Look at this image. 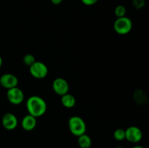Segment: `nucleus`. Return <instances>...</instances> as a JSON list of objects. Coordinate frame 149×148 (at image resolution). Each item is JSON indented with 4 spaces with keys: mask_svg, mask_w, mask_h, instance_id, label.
I'll list each match as a JSON object with an SVG mask.
<instances>
[{
    "mask_svg": "<svg viewBox=\"0 0 149 148\" xmlns=\"http://www.w3.org/2000/svg\"><path fill=\"white\" fill-rule=\"evenodd\" d=\"M47 103L39 96H31L26 101V109L29 114L35 118L41 117L47 111Z\"/></svg>",
    "mask_w": 149,
    "mask_h": 148,
    "instance_id": "nucleus-1",
    "label": "nucleus"
},
{
    "mask_svg": "<svg viewBox=\"0 0 149 148\" xmlns=\"http://www.w3.org/2000/svg\"><path fill=\"white\" fill-rule=\"evenodd\" d=\"M68 129L70 132L76 136H79L85 133L87 126L84 120L79 116H72L68 120Z\"/></svg>",
    "mask_w": 149,
    "mask_h": 148,
    "instance_id": "nucleus-2",
    "label": "nucleus"
},
{
    "mask_svg": "<svg viewBox=\"0 0 149 148\" xmlns=\"http://www.w3.org/2000/svg\"><path fill=\"white\" fill-rule=\"evenodd\" d=\"M132 28V22L129 17H119L113 23V29L119 35H126L131 31Z\"/></svg>",
    "mask_w": 149,
    "mask_h": 148,
    "instance_id": "nucleus-3",
    "label": "nucleus"
},
{
    "mask_svg": "<svg viewBox=\"0 0 149 148\" xmlns=\"http://www.w3.org/2000/svg\"><path fill=\"white\" fill-rule=\"evenodd\" d=\"M31 75L38 79L45 78L48 74V68L47 65L42 62L36 61L29 68Z\"/></svg>",
    "mask_w": 149,
    "mask_h": 148,
    "instance_id": "nucleus-4",
    "label": "nucleus"
},
{
    "mask_svg": "<svg viewBox=\"0 0 149 148\" xmlns=\"http://www.w3.org/2000/svg\"><path fill=\"white\" fill-rule=\"evenodd\" d=\"M143 139V131L139 127L132 126L125 130V139L131 143H138Z\"/></svg>",
    "mask_w": 149,
    "mask_h": 148,
    "instance_id": "nucleus-5",
    "label": "nucleus"
},
{
    "mask_svg": "<svg viewBox=\"0 0 149 148\" xmlns=\"http://www.w3.org/2000/svg\"><path fill=\"white\" fill-rule=\"evenodd\" d=\"M7 98L11 104L18 105L24 100V93L17 86L7 89Z\"/></svg>",
    "mask_w": 149,
    "mask_h": 148,
    "instance_id": "nucleus-6",
    "label": "nucleus"
},
{
    "mask_svg": "<svg viewBox=\"0 0 149 148\" xmlns=\"http://www.w3.org/2000/svg\"><path fill=\"white\" fill-rule=\"evenodd\" d=\"M52 89L57 94L63 96L68 92L69 84L64 78H57L52 82Z\"/></svg>",
    "mask_w": 149,
    "mask_h": 148,
    "instance_id": "nucleus-7",
    "label": "nucleus"
},
{
    "mask_svg": "<svg viewBox=\"0 0 149 148\" xmlns=\"http://www.w3.org/2000/svg\"><path fill=\"white\" fill-rule=\"evenodd\" d=\"M0 84L2 87L10 89L16 87L18 84V79L12 73H5L0 77Z\"/></svg>",
    "mask_w": 149,
    "mask_h": 148,
    "instance_id": "nucleus-8",
    "label": "nucleus"
},
{
    "mask_svg": "<svg viewBox=\"0 0 149 148\" xmlns=\"http://www.w3.org/2000/svg\"><path fill=\"white\" fill-rule=\"evenodd\" d=\"M18 120L17 117L13 113H7L3 115L1 119V124L3 127L9 131L13 130L17 126Z\"/></svg>",
    "mask_w": 149,
    "mask_h": 148,
    "instance_id": "nucleus-9",
    "label": "nucleus"
},
{
    "mask_svg": "<svg viewBox=\"0 0 149 148\" xmlns=\"http://www.w3.org/2000/svg\"><path fill=\"white\" fill-rule=\"evenodd\" d=\"M36 126V118L31 115H26L23 117L21 121V126L25 131H30L35 129Z\"/></svg>",
    "mask_w": 149,
    "mask_h": 148,
    "instance_id": "nucleus-10",
    "label": "nucleus"
},
{
    "mask_svg": "<svg viewBox=\"0 0 149 148\" xmlns=\"http://www.w3.org/2000/svg\"><path fill=\"white\" fill-rule=\"evenodd\" d=\"M133 99L137 104L141 105L146 104L148 101V97L145 91L142 89H137L135 91L133 94Z\"/></svg>",
    "mask_w": 149,
    "mask_h": 148,
    "instance_id": "nucleus-11",
    "label": "nucleus"
},
{
    "mask_svg": "<svg viewBox=\"0 0 149 148\" xmlns=\"http://www.w3.org/2000/svg\"><path fill=\"white\" fill-rule=\"evenodd\" d=\"M61 103L66 108H71L76 104V99L72 94H67L61 96Z\"/></svg>",
    "mask_w": 149,
    "mask_h": 148,
    "instance_id": "nucleus-12",
    "label": "nucleus"
},
{
    "mask_svg": "<svg viewBox=\"0 0 149 148\" xmlns=\"http://www.w3.org/2000/svg\"><path fill=\"white\" fill-rule=\"evenodd\" d=\"M78 142L79 146L81 148H90L92 145V139L89 135L84 133L81 136H78Z\"/></svg>",
    "mask_w": 149,
    "mask_h": 148,
    "instance_id": "nucleus-13",
    "label": "nucleus"
},
{
    "mask_svg": "<svg viewBox=\"0 0 149 148\" xmlns=\"http://www.w3.org/2000/svg\"><path fill=\"white\" fill-rule=\"evenodd\" d=\"M113 138L116 139V141H123L125 139V130L122 129H117L114 131L113 132Z\"/></svg>",
    "mask_w": 149,
    "mask_h": 148,
    "instance_id": "nucleus-14",
    "label": "nucleus"
},
{
    "mask_svg": "<svg viewBox=\"0 0 149 148\" xmlns=\"http://www.w3.org/2000/svg\"><path fill=\"white\" fill-rule=\"evenodd\" d=\"M126 8H125V6L123 5H118L114 10L115 15L117 17V18L125 17V15H126Z\"/></svg>",
    "mask_w": 149,
    "mask_h": 148,
    "instance_id": "nucleus-15",
    "label": "nucleus"
},
{
    "mask_svg": "<svg viewBox=\"0 0 149 148\" xmlns=\"http://www.w3.org/2000/svg\"><path fill=\"white\" fill-rule=\"evenodd\" d=\"M23 62H24L25 65H28V66L30 67L31 65H33L35 62H36V59H35L34 56L31 54H26L24 57H23Z\"/></svg>",
    "mask_w": 149,
    "mask_h": 148,
    "instance_id": "nucleus-16",
    "label": "nucleus"
},
{
    "mask_svg": "<svg viewBox=\"0 0 149 148\" xmlns=\"http://www.w3.org/2000/svg\"><path fill=\"white\" fill-rule=\"evenodd\" d=\"M82 3L84 4L87 6H92V5H94L98 1V0H81Z\"/></svg>",
    "mask_w": 149,
    "mask_h": 148,
    "instance_id": "nucleus-17",
    "label": "nucleus"
},
{
    "mask_svg": "<svg viewBox=\"0 0 149 148\" xmlns=\"http://www.w3.org/2000/svg\"><path fill=\"white\" fill-rule=\"evenodd\" d=\"M133 4L137 8L142 7L144 4V0H133Z\"/></svg>",
    "mask_w": 149,
    "mask_h": 148,
    "instance_id": "nucleus-18",
    "label": "nucleus"
},
{
    "mask_svg": "<svg viewBox=\"0 0 149 148\" xmlns=\"http://www.w3.org/2000/svg\"><path fill=\"white\" fill-rule=\"evenodd\" d=\"M63 1V0H51V2L55 5H58Z\"/></svg>",
    "mask_w": 149,
    "mask_h": 148,
    "instance_id": "nucleus-19",
    "label": "nucleus"
},
{
    "mask_svg": "<svg viewBox=\"0 0 149 148\" xmlns=\"http://www.w3.org/2000/svg\"><path fill=\"white\" fill-rule=\"evenodd\" d=\"M131 148H146V147H144L143 146H141V145H135V146L132 147Z\"/></svg>",
    "mask_w": 149,
    "mask_h": 148,
    "instance_id": "nucleus-20",
    "label": "nucleus"
},
{
    "mask_svg": "<svg viewBox=\"0 0 149 148\" xmlns=\"http://www.w3.org/2000/svg\"><path fill=\"white\" fill-rule=\"evenodd\" d=\"M2 62H3L2 58H1V57L0 56V68H1V65H2Z\"/></svg>",
    "mask_w": 149,
    "mask_h": 148,
    "instance_id": "nucleus-21",
    "label": "nucleus"
},
{
    "mask_svg": "<svg viewBox=\"0 0 149 148\" xmlns=\"http://www.w3.org/2000/svg\"><path fill=\"white\" fill-rule=\"evenodd\" d=\"M115 148H124V147H116Z\"/></svg>",
    "mask_w": 149,
    "mask_h": 148,
    "instance_id": "nucleus-22",
    "label": "nucleus"
},
{
    "mask_svg": "<svg viewBox=\"0 0 149 148\" xmlns=\"http://www.w3.org/2000/svg\"><path fill=\"white\" fill-rule=\"evenodd\" d=\"M147 103H148V104L149 105V99H148V101H147Z\"/></svg>",
    "mask_w": 149,
    "mask_h": 148,
    "instance_id": "nucleus-23",
    "label": "nucleus"
}]
</instances>
